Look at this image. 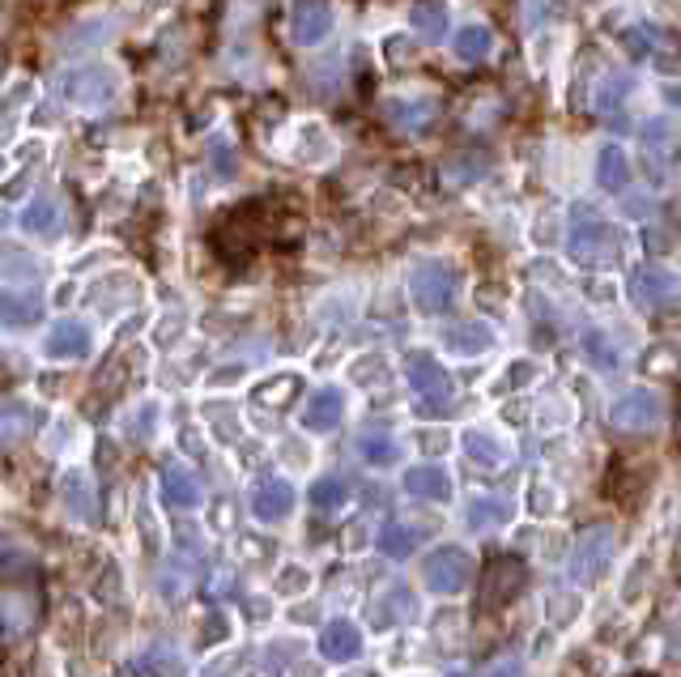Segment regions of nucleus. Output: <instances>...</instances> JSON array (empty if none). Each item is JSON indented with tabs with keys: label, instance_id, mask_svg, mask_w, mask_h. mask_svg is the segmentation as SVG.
Returning <instances> with one entry per match:
<instances>
[{
	"label": "nucleus",
	"instance_id": "obj_1",
	"mask_svg": "<svg viewBox=\"0 0 681 677\" xmlns=\"http://www.w3.org/2000/svg\"><path fill=\"white\" fill-rule=\"evenodd\" d=\"M571 239H567V252L575 264H584V269H605V264H617L622 260V234H617L614 222H605V218H596L592 209H575L571 214Z\"/></svg>",
	"mask_w": 681,
	"mask_h": 677
},
{
	"label": "nucleus",
	"instance_id": "obj_2",
	"mask_svg": "<svg viewBox=\"0 0 681 677\" xmlns=\"http://www.w3.org/2000/svg\"><path fill=\"white\" fill-rule=\"evenodd\" d=\"M405 380H409L414 396H418V414L435 418V414H448L452 410V396H455L452 375H448L443 362H435L426 350H414V354L405 358Z\"/></svg>",
	"mask_w": 681,
	"mask_h": 677
},
{
	"label": "nucleus",
	"instance_id": "obj_3",
	"mask_svg": "<svg viewBox=\"0 0 681 677\" xmlns=\"http://www.w3.org/2000/svg\"><path fill=\"white\" fill-rule=\"evenodd\" d=\"M524 580H528V567L519 563L516 554H498L490 558L486 571H482V592H477V613H498L507 610L524 592Z\"/></svg>",
	"mask_w": 681,
	"mask_h": 677
},
{
	"label": "nucleus",
	"instance_id": "obj_4",
	"mask_svg": "<svg viewBox=\"0 0 681 677\" xmlns=\"http://www.w3.org/2000/svg\"><path fill=\"white\" fill-rule=\"evenodd\" d=\"M61 95L73 107H107L120 95V77H116V68L107 65H77L61 73Z\"/></svg>",
	"mask_w": 681,
	"mask_h": 677
},
{
	"label": "nucleus",
	"instance_id": "obj_5",
	"mask_svg": "<svg viewBox=\"0 0 681 677\" xmlns=\"http://www.w3.org/2000/svg\"><path fill=\"white\" fill-rule=\"evenodd\" d=\"M409 294H414V307L426 316H443L455 303V273L443 260H422L414 273H409Z\"/></svg>",
	"mask_w": 681,
	"mask_h": 677
},
{
	"label": "nucleus",
	"instance_id": "obj_6",
	"mask_svg": "<svg viewBox=\"0 0 681 677\" xmlns=\"http://www.w3.org/2000/svg\"><path fill=\"white\" fill-rule=\"evenodd\" d=\"M473 554L460 546H439L435 554H426L422 563V580L430 592H439V597H455V592H464L469 580H473Z\"/></svg>",
	"mask_w": 681,
	"mask_h": 677
},
{
	"label": "nucleus",
	"instance_id": "obj_7",
	"mask_svg": "<svg viewBox=\"0 0 681 677\" xmlns=\"http://www.w3.org/2000/svg\"><path fill=\"white\" fill-rule=\"evenodd\" d=\"M614 546H617V533L609 524L587 528L584 537H580V546H575V554H571V580L575 583L605 580V571L614 563Z\"/></svg>",
	"mask_w": 681,
	"mask_h": 677
},
{
	"label": "nucleus",
	"instance_id": "obj_8",
	"mask_svg": "<svg viewBox=\"0 0 681 677\" xmlns=\"http://www.w3.org/2000/svg\"><path fill=\"white\" fill-rule=\"evenodd\" d=\"M664 418V401L648 392V387H630L626 396H617L614 405V426L617 430H630V435H644L651 426H660Z\"/></svg>",
	"mask_w": 681,
	"mask_h": 677
},
{
	"label": "nucleus",
	"instance_id": "obj_9",
	"mask_svg": "<svg viewBox=\"0 0 681 677\" xmlns=\"http://www.w3.org/2000/svg\"><path fill=\"white\" fill-rule=\"evenodd\" d=\"M290 34L298 47H316L332 34V9L328 0H294L290 9Z\"/></svg>",
	"mask_w": 681,
	"mask_h": 677
},
{
	"label": "nucleus",
	"instance_id": "obj_10",
	"mask_svg": "<svg viewBox=\"0 0 681 677\" xmlns=\"http://www.w3.org/2000/svg\"><path fill=\"white\" fill-rule=\"evenodd\" d=\"M673 273L669 269H660V264H651V269H639L635 277H630V298H635V307L639 312H664L669 303H673Z\"/></svg>",
	"mask_w": 681,
	"mask_h": 677
},
{
	"label": "nucleus",
	"instance_id": "obj_11",
	"mask_svg": "<svg viewBox=\"0 0 681 677\" xmlns=\"http://www.w3.org/2000/svg\"><path fill=\"white\" fill-rule=\"evenodd\" d=\"M294 512V485L282 482V478H264V482L252 490V516L260 524H282V520Z\"/></svg>",
	"mask_w": 681,
	"mask_h": 677
},
{
	"label": "nucleus",
	"instance_id": "obj_12",
	"mask_svg": "<svg viewBox=\"0 0 681 677\" xmlns=\"http://www.w3.org/2000/svg\"><path fill=\"white\" fill-rule=\"evenodd\" d=\"M320 656L332 660V665H350L362 656V631H358L354 622H345V618H337V622H328L325 631H320Z\"/></svg>",
	"mask_w": 681,
	"mask_h": 677
},
{
	"label": "nucleus",
	"instance_id": "obj_13",
	"mask_svg": "<svg viewBox=\"0 0 681 677\" xmlns=\"http://www.w3.org/2000/svg\"><path fill=\"white\" fill-rule=\"evenodd\" d=\"M384 116L400 132H430L439 107H435V98H388L384 102Z\"/></svg>",
	"mask_w": 681,
	"mask_h": 677
},
{
	"label": "nucleus",
	"instance_id": "obj_14",
	"mask_svg": "<svg viewBox=\"0 0 681 677\" xmlns=\"http://www.w3.org/2000/svg\"><path fill=\"white\" fill-rule=\"evenodd\" d=\"M43 350H47V358H90L95 337H90V328L81 320H61L47 332Z\"/></svg>",
	"mask_w": 681,
	"mask_h": 677
},
{
	"label": "nucleus",
	"instance_id": "obj_15",
	"mask_svg": "<svg viewBox=\"0 0 681 677\" xmlns=\"http://www.w3.org/2000/svg\"><path fill=\"white\" fill-rule=\"evenodd\" d=\"M341 418H345V396H341L337 387H320V392L307 401V410H303V426H307L311 435L337 430V422Z\"/></svg>",
	"mask_w": 681,
	"mask_h": 677
},
{
	"label": "nucleus",
	"instance_id": "obj_16",
	"mask_svg": "<svg viewBox=\"0 0 681 677\" xmlns=\"http://www.w3.org/2000/svg\"><path fill=\"white\" fill-rule=\"evenodd\" d=\"M405 490H409L414 499H426V503H448V499H452V478H448V469H439V465H414V469L405 473Z\"/></svg>",
	"mask_w": 681,
	"mask_h": 677
},
{
	"label": "nucleus",
	"instance_id": "obj_17",
	"mask_svg": "<svg viewBox=\"0 0 681 677\" xmlns=\"http://www.w3.org/2000/svg\"><path fill=\"white\" fill-rule=\"evenodd\" d=\"M61 205H56V196L52 193H39L26 205V214H22V230L34 234V239H56L61 234Z\"/></svg>",
	"mask_w": 681,
	"mask_h": 677
},
{
	"label": "nucleus",
	"instance_id": "obj_18",
	"mask_svg": "<svg viewBox=\"0 0 681 677\" xmlns=\"http://www.w3.org/2000/svg\"><path fill=\"white\" fill-rule=\"evenodd\" d=\"M43 316L39 294L26 291H0V328H31Z\"/></svg>",
	"mask_w": 681,
	"mask_h": 677
},
{
	"label": "nucleus",
	"instance_id": "obj_19",
	"mask_svg": "<svg viewBox=\"0 0 681 677\" xmlns=\"http://www.w3.org/2000/svg\"><path fill=\"white\" fill-rule=\"evenodd\" d=\"M163 494H166V503L179 507V512H193L196 503L205 499V494H200V482H196L184 465H166L163 469Z\"/></svg>",
	"mask_w": 681,
	"mask_h": 677
},
{
	"label": "nucleus",
	"instance_id": "obj_20",
	"mask_svg": "<svg viewBox=\"0 0 681 677\" xmlns=\"http://www.w3.org/2000/svg\"><path fill=\"white\" fill-rule=\"evenodd\" d=\"M443 346L452 350V354H482V350H490L494 346V332H490L486 324H452V328H443Z\"/></svg>",
	"mask_w": 681,
	"mask_h": 677
},
{
	"label": "nucleus",
	"instance_id": "obj_21",
	"mask_svg": "<svg viewBox=\"0 0 681 677\" xmlns=\"http://www.w3.org/2000/svg\"><path fill=\"white\" fill-rule=\"evenodd\" d=\"M61 499H65L68 516L77 520H95V485L81 469H68L65 482H61Z\"/></svg>",
	"mask_w": 681,
	"mask_h": 677
},
{
	"label": "nucleus",
	"instance_id": "obj_22",
	"mask_svg": "<svg viewBox=\"0 0 681 677\" xmlns=\"http://www.w3.org/2000/svg\"><path fill=\"white\" fill-rule=\"evenodd\" d=\"M409 22H414V31L422 34L426 43H443L448 39V4H439V0H418L414 9H409Z\"/></svg>",
	"mask_w": 681,
	"mask_h": 677
},
{
	"label": "nucleus",
	"instance_id": "obj_23",
	"mask_svg": "<svg viewBox=\"0 0 681 677\" xmlns=\"http://www.w3.org/2000/svg\"><path fill=\"white\" fill-rule=\"evenodd\" d=\"M596 184L605 193H626L630 188V159L617 150V145H605L601 159H596Z\"/></svg>",
	"mask_w": 681,
	"mask_h": 677
},
{
	"label": "nucleus",
	"instance_id": "obj_24",
	"mask_svg": "<svg viewBox=\"0 0 681 677\" xmlns=\"http://www.w3.org/2000/svg\"><path fill=\"white\" fill-rule=\"evenodd\" d=\"M132 674L136 677H179L184 674V660H179V652H175V647L154 644L132 660Z\"/></svg>",
	"mask_w": 681,
	"mask_h": 677
},
{
	"label": "nucleus",
	"instance_id": "obj_25",
	"mask_svg": "<svg viewBox=\"0 0 681 677\" xmlns=\"http://www.w3.org/2000/svg\"><path fill=\"white\" fill-rule=\"evenodd\" d=\"M418 546H422V528H414V524L392 520V524L380 528V549H384L388 558H409Z\"/></svg>",
	"mask_w": 681,
	"mask_h": 677
},
{
	"label": "nucleus",
	"instance_id": "obj_26",
	"mask_svg": "<svg viewBox=\"0 0 681 677\" xmlns=\"http://www.w3.org/2000/svg\"><path fill=\"white\" fill-rule=\"evenodd\" d=\"M464 451H469V460L482 465V469H503V465H507V448H503L490 430H469V435H464Z\"/></svg>",
	"mask_w": 681,
	"mask_h": 677
},
{
	"label": "nucleus",
	"instance_id": "obj_27",
	"mask_svg": "<svg viewBox=\"0 0 681 677\" xmlns=\"http://www.w3.org/2000/svg\"><path fill=\"white\" fill-rule=\"evenodd\" d=\"M358 451H362V460L375 465V469H388V465L400 460V448H396V439H392L388 430H366V435L358 439Z\"/></svg>",
	"mask_w": 681,
	"mask_h": 677
},
{
	"label": "nucleus",
	"instance_id": "obj_28",
	"mask_svg": "<svg viewBox=\"0 0 681 677\" xmlns=\"http://www.w3.org/2000/svg\"><path fill=\"white\" fill-rule=\"evenodd\" d=\"M409 613H418V597H414L409 588H392L388 597L375 605V626L388 631V626H396V622L409 618Z\"/></svg>",
	"mask_w": 681,
	"mask_h": 677
},
{
	"label": "nucleus",
	"instance_id": "obj_29",
	"mask_svg": "<svg viewBox=\"0 0 681 677\" xmlns=\"http://www.w3.org/2000/svg\"><path fill=\"white\" fill-rule=\"evenodd\" d=\"M584 354L592 358V367H601V371H617V367H622V350H617V341H609L605 328H587Z\"/></svg>",
	"mask_w": 681,
	"mask_h": 677
},
{
	"label": "nucleus",
	"instance_id": "obj_30",
	"mask_svg": "<svg viewBox=\"0 0 681 677\" xmlns=\"http://www.w3.org/2000/svg\"><path fill=\"white\" fill-rule=\"evenodd\" d=\"M490 47H494V34H490V26H482V22L455 31V56H460V61H482V56H490Z\"/></svg>",
	"mask_w": 681,
	"mask_h": 677
},
{
	"label": "nucleus",
	"instance_id": "obj_31",
	"mask_svg": "<svg viewBox=\"0 0 681 677\" xmlns=\"http://www.w3.org/2000/svg\"><path fill=\"white\" fill-rule=\"evenodd\" d=\"M350 503V485L345 478H320V482H311V507L316 512H337V507H345Z\"/></svg>",
	"mask_w": 681,
	"mask_h": 677
},
{
	"label": "nucleus",
	"instance_id": "obj_32",
	"mask_svg": "<svg viewBox=\"0 0 681 677\" xmlns=\"http://www.w3.org/2000/svg\"><path fill=\"white\" fill-rule=\"evenodd\" d=\"M512 520V503L507 499H477L469 507V524L473 528H494V524H507Z\"/></svg>",
	"mask_w": 681,
	"mask_h": 677
},
{
	"label": "nucleus",
	"instance_id": "obj_33",
	"mask_svg": "<svg viewBox=\"0 0 681 677\" xmlns=\"http://www.w3.org/2000/svg\"><path fill=\"white\" fill-rule=\"evenodd\" d=\"M490 171L486 154H460V159L448 162V179H455V184H473V179H482Z\"/></svg>",
	"mask_w": 681,
	"mask_h": 677
},
{
	"label": "nucleus",
	"instance_id": "obj_34",
	"mask_svg": "<svg viewBox=\"0 0 681 677\" xmlns=\"http://www.w3.org/2000/svg\"><path fill=\"white\" fill-rule=\"evenodd\" d=\"M286 392H298V375H282V380L260 384L256 392H252V401H256V405H286V401H290Z\"/></svg>",
	"mask_w": 681,
	"mask_h": 677
},
{
	"label": "nucleus",
	"instance_id": "obj_35",
	"mask_svg": "<svg viewBox=\"0 0 681 677\" xmlns=\"http://www.w3.org/2000/svg\"><path fill=\"white\" fill-rule=\"evenodd\" d=\"M209 166H213V175L218 179H234V171H239V162H234V145L230 141H209Z\"/></svg>",
	"mask_w": 681,
	"mask_h": 677
},
{
	"label": "nucleus",
	"instance_id": "obj_36",
	"mask_svg": "<svg viewBox=\"0 0 681 677\" xmlns=\"http://www.w3.org/2000/svg\"><path fill=\"white\" fill-rule=\"evenodd\" d=\"M22 430H26V410H22L18 401L0 396V439H13V435H22Z\"/></svg>",
	"mask_w": 681,
	"mask_h": 677
},
{
	"label": "nucleus",
	"instance_id": "obj_37",
	"mask_svg": "<svg viewBox=\"0 0 681 677\" xmlns=\"http://www.w3.org/2000/svg\"><path fill=\"white\" fill-rule=\"evenodd\" d=\"M630 86H635V81H630L626 73H622V77H609V81H605V90L596 95V107H601V111H614L617 102H626Z\"/></svg>",
	"mask_w": 681,
	"mask_h": 677
},
{
	"label": "nucleus",
	"instance_id": "obj_38",
	"mask_svg": "<svg viewBox=\"0 0 681 677\" xmlns=\"http://www.w3.org/2000/svg\"><path fill=\"white\" fill-rule=\"evenodd\" d=\"M307 588V576L298 567H286V580H282V592H303Z\"/></svg>",
	"mask_w": 681,
	"mask_h": 677
},
{
	"label": "nucleus",
	"instance_id": "obj_39",
	"mask_svg": "<svg viewBox=\"0 0 681 677\" xmlns=\"http://www.w3.org/2000/svg\"><path fill=\"white\" fill-rule=\"evenodd\" d=\"M486 677H524V665H519V660H503V665H494Z\"/></svg>",
	"mask_w": 681,
	"mask_h": 677
},
{
	"label": "nucleus",
	"instance_id": "obj_40",
	"mask_svg": "<svg viewBox=\"0 0 681 677\" xmlns=\"http://www.w3.org/2000/svg\"><path fill=\"white\" fill-rule=\"evenodd\" d=\"M26 184H31V171H22V175H18V179L4 188V196H22V188H26Z\"/></svg>",
	"mask_w": 681,
	"mask_h": 677
},
{
	"label": "nucleus",
	"instance_id": "obj_41",
	"mask_svg": "<svg viewBox=\"0 0 681 677\" xmlns=\"http://www.w3.org/2000/svg\"><path fill=\"white\" fill-rule=\"evenodd\" d=\"M528 375H532V367H528V362L512 367V384H528Z\"/></svg>",
	"mask_w": 681,
	"mask_h": 677
},
{
	"label": "nucleus",
	"instance_id": "obj_42",
	"mask_svg": "<svg viewBox=\"0 0 681 677\" xmlns=\"http://www.w3.org/2000/svg\"><path fill=\"white\" fill-rule=\"evenodd\" d=\"M0 77H4V56H0Z\"/></svg>",
	"mask_w": 681,
	"mask_h": 677
},
{
	"label": "nucleus",
	"instance_id": "obj_43",
	"mask_svg": "<svg viewBox=\"0 0 681 677\" xmlns=\"http://www.w3.org/2000/svg\"><path fill=\"white\" fill-rule=\"evenodd\" d=\"M0 226H4V214H0Z\"/></svg>",
	"mask_w": 681,
	"mask_h": 677
}]
</instances>
